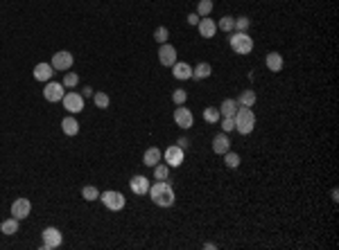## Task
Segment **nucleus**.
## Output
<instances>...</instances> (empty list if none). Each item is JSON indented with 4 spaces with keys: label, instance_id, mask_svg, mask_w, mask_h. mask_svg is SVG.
<instances>
[{
    "label": "nucleus",
    "instance_id": "f257e3e1",
    "mask_svg": "<svg viewBox=\"0 0 339 250\" xmlns=\"http://www.w3.org/2000/svg\"><path fill=\"white\" fill-rule=\"evenodd\" d=\"M149 198L154 201V205H159V208H170V205H174V189L170 183H165V180H156L154 185H149Z\"/></svg>",
    "mask_w": 339,
    "mask_h": 250
},
{
    "label": "nucleus",
    "instance_id": "f03ea898",
    "mask_svg": "<svg viewBox=\"0 0 339 250\" xmlns=\"http://www.w3.org/2000/svg\"><path fill=\"white\" fill-rule=\"evenodd\" d=\"M233 120H235V131L240 135H249L256 128V113L249 106H240Z\"/></svg>",
    "mask_w": 339,
    "mask_h": 250
},
{
    "label": "nucleus",
    "instance_id": "7ed1b4c3",
    "mask_svg": "<svg viewBox=\"0 0 339 250\" xmlns=\"http://www.w3.org/2000/svg\"><path fill=\"white\" fill-rule=\"evenodd\" d=\"M228 43H231V50L235 54H249L253 50V38L249 36L247 32H235Z\"/></svg>",
    "mask_w": 339,
    "mask_h": 250
},
{
    "label": "nucleus",
    "instance_id": "20e7f679",
    "mask_svg": "<svg viewBox=\"0 0 339 250\" xmlns=\"http://www.w3.org/2000/svg\"><path fill=\"white\" fill-rule=\"evenodd\" d=\"M100 198H102V203H104V208L111 210V212H120V210H124V205H127L124 194L122 192H116V189H109V192H104V194H100Z\"/></svg>",
    "mask_w": 339,
    "mask_h": 250
},
{
    "label": "nucleus",
    "instance_id": "39448f33",
    "mask_svg": "<svg viewBox=\"0 0 339 250\" xmlns=\"http://www.w3.org/2000/svg\"><path fill=\"white\" fill-rule=\"evenodd\" d=\"M61 104H63V108L70 113V115H77V113H81L84 110V97H81L80 92H66L63 95V99H61Z\"/></svg>",
    "mask_w": 339,
    "mask_h": 250
},
{
    "label": "nucleus",
    "instance_id": "423d86ee",
    "mask_svg": "<svg viewBox=\"0 0 339 250\" xmlns=\"http://www.w3.org/2000/svg\"><path fill=\"white\" fill-rule=\"evenodd\" d=\"M41 237H43V246H41L43 250H55L63 244V234H61V230H57V228H45V230L41 232Z\"/></svg>",
    "mask_w": 339,
    "mask_h": 250
},
{
    "label": "nucleus",
    "instance_id": "0eeeda50",
    "mask_svg": "<svg viewBox=\"0 0 339 250\" xmlns=\"http://www.w3.org/2000/svg\"><path fill=\"white\" fill-rule=\"evenodd\" d=\"M63 95H66V88H63V84H59V81H45V88H43V97L48 99L50 104H57V102H61Z\"/></svg>",
    "mask_w": 339,
    "mask_h": 250
},
{
    "label": "nucleus",
    "instance_id": "6e6552de",
    "mask_svg": "<svg viewBox=\"0 0 339 250\" xmlns=\"http://www.w3.org/2000/svg\"><path fill=\"white\" fill-rule=\"evenodd\" d=\"M73 63H75V56H73V52H68V50H59V52H55V56H52V68H55V70H61V72L70 70Z\"/></svg>",
    "mask_w": 339,
    "mask_h": 250
},
{
    "label": "nucleus",
    "instance_id": "1a4fd4ad",
    "mask_svg": "<svg viewBox=\"0 0 339 250\" xmlns=\"http://www.w3.org/2000/svg\"><path fill=\"white\" fill-rule=\"evenodd\" d=\"M159 61L163 68H172L177 63V48L170 43H163L159 48Z\"/></svg>",
    "mask_w": 339,
    "mask_h": 250
},
{
    "label": "nucleus",
    "instance_id": "9d476101",
    "mask_svg": "<svg viewBox=\"0 0 339 250\" xmlns=\"http://www.w3.org/2000/svg\"><path fill=\"white\" fill-rule=\"evenodd\" d=\"M163 158H165V165L181 167V162H183V158H185V153H183V149H181L179 144H172V146H167V149H165Z\"/></svg>",
    "mask_w": 339,
    "mask_h": 250
},
{
    "label": "nucleus",
    "instance_id": "9b49d317",
    "mask_svg": "<svg viewBox=\"0 0 339 250\" xmlns=\"http://www.w3.org/2000/svg\"><path fill=\"white\" fill-rule=\"evenodd\" d=\"M174 122H177V126H181V128H190L192 122H195V115H192L185 106H177V108H174Z\"/></svg>",
    "mask_w": 339,
    "mask_h": 250
},
{
    "label": "nucleus",
    "instance_id": "f8f14e48",
    "mask_svg": "<svg viewBox=\"0 0 339 250\" xmlns=\"http://www.w3.org/2000/svg\"><path fill=\"white\" fill-rule=\"evenodd\" d=\"M32 212V203L27 201V198H16V201L12 203V216H16V219H27Z\"/></svg>",
    "mask_w": 339,
    "mask_h": 250
},
{
    "label": "nucleus",
    "instance_id": "ddd939ff",
    "mask_svg": "<svg viewBox=\"0 0 339 250\" xmlns=\"http://www.w3.org/2000/svg\"><path fill=\"white\" fill-rule=\"evenodd\" d=\"M32 74H34L37 81H50L55 77V68H52V63H37Z\"/></svg>",
    "mask_w": 339,
    "mask_h": 250
},
{
    "label": "nucleus",
    "instance_id": "4468645a",
    "mask_svg": "<svg viewBox=\"0 0 339 250\" xmlns=\"http://www.w3.org/2000/svg\"><path fill=\"white\" fill-rule=\"evenodd\" d=\"M129 187H131V192L134 194H138V196H145L149 192V180L145 176H131V180H129Z\"/></svg>",
    "mask_w": 339,
    "mask_h": 250
},
{
    "label": "nucleus",
    "instance_id": "2eb2a0df",
    "mask_svg": "<svg viewBox=\"0 0 339 250\" xmlns=\"http://www.w3.org/2000/svg\"><path fill=\"white\" fill-rule=\"evenodd\" d=\"M197 27H199V34H201L203 38H213L215 36V32H217V23L213 18H199V23H197Z\"/></svg>",
    "mask_w": 339,
    "mask_h": 250
},
{
    "label": "nucleus",
    "instance_id": "dca6fc26",
    "mask_svg": "<svg viewBox=\"0 0 339 250\" xmlns=\"http://www.w3.org/2000/svg\"><path fill=\"white\" fill-rule=\"evenodd\" d=\"M231 149V140H228L226 133H217L215 138H213V151L217 153V156H224V153Z\"/></svg>",
    "mask_w": 339,
    "mask_h": 250
},
{
    "label": "nucleus",
    "instance_id": "f3484780",
    "mask_svg": "<svg viewBox=\"0 0 339 250\" xmlns=\"http://www.w3.org/2000/svg\"><path fill=\"white\" fill-rule=\"evenodd\" d=\"M160 160H163V153H160L159 146H149L147 151L142 153V162H145V167H154V165H159Z\"/></svg>",
    "mask_w": 339,
    "mask_h": 250
},
{
    "label": "nucleus",
    "instance_id": "a211bd4d",
    "mask_svg": "<svg viewBox=\"0 0 339 250\" xmlns=\"http://www.w3.org/2000/svg\"><path fill=\"white\" fill-rule=\"evenodd\" d=\"M172 74L177 77V79H181V81H185V79H192V68L188 66L185 61H177L172 66Z\"/></svg>",
    "mask_w": 339,
    "mask_h": 250
},
{
    "label": "nucleus",
    "instance_id": "6ab92c4d",
    "mask_svg": "<svg viewBox=\"0 0 339 250\" xmlns=\"http://www.w3.org/2000/svg\"><path fill=\"white\" fill-rule=\"evenodd\" d=\"M238 108H240V104H238V99L228 97L222 102V106H219V115L222 117H235V113H238Z\"/></svg>",
    "mask_w": 339,
    "mask_h": 250
},
{
    "label": "nucleus",
    "instance_id": "aec40b11",
    "mask_svg": "<svg viewBox=\"0 0 339 250\" xmlns=\"http://www.w3.org/2000/svg\"><path fill=\"white\" fill-rule=\"evenodd\" d=\"M210 74H213V66H210L208 61H201L197 63V66L192 68V79H208Z\"/></svg>",
    "mask_w": 339,
    "mask_h": 250
},
{
    "label": "nucleus",
    "instance_id": "412c9836",
    "mask_svg": "<svg viewBox=\"0 0 339 250\" xmlns=\"http://www.w3.org/2000/svg\"><path fill=\"white\" fill-rule=\"evenodd\" d=\"M265 66L269 68L271 72H280L283 70V56L278 54V52H269L265 56Z\"/></svg>",
    "mask_w": 339,
    "mask_h": 250
},
{
    "label": "nucleus",
    "instance_id": "4be33fe9",
    "mask_svg": "<svg viewBox=\"0 0 339 250\" xmlns=\"http://www.w3.org/2000/svg\"><path fill=\"white\" fill-rule=\"evenodd\" d=\"M61 131L66 135H77V133H80V122H77L73 115L63 117V120H61Z\"/></svg>",
    "mask_w": 339,
    "mask_h": 250
},
{
    "label": "nucleus",
    "instance_id": "5701e85b",
    "mask_svg": "<svg viewBox=\"0 0 339 250\" xmlns=\"http://www.w3.org/2000/svg\"><path fill=\"white\" fill-rule=\"evenodd\" d=\"M0 230H2V234H16V232H19V219H16V216L5 219L0 223Z\"/></svg>",
    "mask_w": 339,
    "mask_h": 250
},
{
    "label": "nucleus",
    "instance_id": "b1692460",
    "mask_svg": "<svg viewBox=\"0 0 339 250\" xmlns=\"http://www.w3.org/2000/svg\"><path fill=\"white\" fill-rule=\"evenodd\" d=\"M256 92L253 90H242L240 97H238V104L240 106H249V108H253V104H256Z\"/></svg>",
    "mask_w": 339,
    "mask_h": 250
},
{
    "label": "nucleus",
    "instance_id": "393cba45",
    "mask_svg": "<svg viewBox=\"0 0 339 250\" xmlns=\"http://www.w3.org/2000/svg\"><path fill=\"white\" fill-rule=\"evenodd\" d=\"M224 165H226L228 169H238V167H240V156L228 149V151L224 153Z\"/></svg>",
    "mask_w": 339,
    "mask_h": 250
},
{
    "label": "nucleus",
    "instance_id": "a878e982",
    "mask_svg": "<svg viewBox=\"0 0 339 250\" xmlns=\"http://www.w3.org/2000/svg\"><path fill=\"white\" fill-rule=\"evenodd\" d=\"M219 108H215V106H208V108H203V120L208 124H217V120H219Z\"/></svg>",
    "mask_w": 339,
    "mask_h": 250
},
{
    "label": "nucleus",
    "instance_id": "bb28decb",
    "mask_svg": "<svg viewBox=\"0 0 339 250\" xmlns=\"http://www.w3.org/2000/svg\"><path fill=\"white\" fill-rule=\"evenodd\" d=\"M167 176H170V165H163V162L154 165V178L156 180H167Z\"/></svg>",
    "mask_w": 339,
    "mask_h": 250
},
{
    "label": "nucleus",
    "instance_id": "cd10ccee",
    "mask_svg": "<svg viewBox=\"0 0 339 250\" xmlns=\"http://www.w3.org/2000/svg\"><path fill=\"white\" fill-rule=\"evenodd\" d=\"M81 196L86 198V201H98L100 198V189L95 185H86V187L81 189Z\"/></svg>",
    "mask_w": 339,
    "mask_h": 250
},
{
    "label": "nucleus",
    "instance_id": "c85d7f7f",
    "mask_svg": "<svg viewBox=\"0 0 339 250\" xmlns=\"http://www.w3.org/2000/svg\"><path fill=\"white\" fill-rule=\"evenodd\" d=\"M93 102H95V106L98 108H109V95L106 92H93Z\"/></svg>",
    "mask_w": 339,
    "mask_h": 250
},
{
    "label": "nucleus",
    "instance_id": "c756f323",
    "mask_svg": "<svg viewBox=\"0 0 339 250\" xmlns=\"http://www.w3.org/2000/svg\"><path fill=\"white\" fill-rule=\"evenodd\" d=\"M210 12H213V0H199L197 2V14L199 16L203 18V16H208Z\"/></svg>",
    "mask_w": 339,
    "mask_h": 250
},
{
    "label": "nucleus",
    "instance_id": "7c9ffc66",
    "mask_svg": "<svg viewBox=\"0 0 339 250\" xmlns=\"http://www.w3.org/2000/svg\"><path fill=\"white\" fill-rule=\"evenodd\" d=\"M217 27H219L222 32H233V27H235V18H233V16H224V18H219Z\"/></svg>",
    "mask_w": 339,
    "mask_h": 250
},
{
    "label": "nucleus",
    "instance_id": "2f4dec72",
    "mask_svg": "<svg viewBox=\"0 0 339 250\" xmlns=\"http://www.w3.org/2000/svg\"><path fill=\"white\" fill-rule=\"evenodd\" d=\"M63 88H75V86L80 84V74L77 72H66V77H63Z\"/></svg>",
    "mask_w": 339,
    "mask_h": 250
},
{
    "label": "nucleus",
    "instance_id": "473e14b6",
    "mask_svg": "<svg viewBox=\"0 0 339 250\" xmlns=\"http://www.w3.org/2000/svg\"><path fill=\"white\" fill-rule=\"evenodd\" d=\"M154 38H156V43H167V38H170V32H167V27H156V32H154Z\"/></svg>",
    "mask_w": 339,
    "mask_h": 250
},
{
    "label": "nucleus",
    "instance_id": "72a5a7b5",
    "mask_svg": "<svg viewBox=\"0 0 339 250\" xmlns=\"http://www.w3.org/2000/svg\"><path fill=\"white\" fill-rule=\"evenodd\" d=\"M249 25H251V20H249L247 16H238V18H235V27H233V30L247 32V30H249Z\"/></svg>",
    "mask_w": 339,
    "mask_h": 250
},
{
    "label": "nucleus",
    "instance_id": "f704fd0d",
    "mask_svg": "<svg viewBox=\"0 0 339 250\" xmlns=\"http://www.w3.org/2000/svg\"><path fill=\"white\" fill-rule=\"evenodd\" d=\"M172 99H174V104H177V106H183V104H185V99H188V92L179 88V90H174V92H172Z\"/></svg>",
    "mask_w": 339,
    "mask_h": 250
},
{
    "label": "nucleus",
    "instance_id": "c9c22d12",
    "mask_svg": "<svg viewBox=\"0 0 339 250\" xmlns=\"http://www.w3.org/2000/svg\"><path fill=\"white\" fill-rule=\"evenodd\" d=\"M222 131H224V133L235 131V120H233V117H222Z\"/></svg>",
    "mask_w": 339,
    "mask_h": 250
},
{
    "label": "nucleus",
    "instance_id": "e433bc0d",
    "mask_svg": "<svg viewBox=\"0 0 339 250\" xmlns=\"http://www.w3.org/2000/svg\"><path fill=\"white\" fill-rule=\"evenodd\" d=\"M80 95H81V97H84V99H86V97H93V88H91V86H86V88H81V92H80Z\"/></svg>",
    "mask_w": 339,
    "mask_h": 250
},
{
    "label": "nucleus",
    "instance_id": "4c0bfd02",
    "mask_svg": "<svg viewBox=\"0 0 339 250\" xmlns=\"http://www.w3.org/2000/svg\"><path fill=\"white\" fill-rule=\"evenodd\" d=\"M188 23L190 25H197L199 23V14L195 12V14H188Z\"/></svg>",
    "mask_w": 339,
    "mask_h": 250
},
{
    "label": "nucleus",
    "instance_id": "58836bf2",
    "mask_svg": "<svg viewBox=\"0 0 339 250\" xmlns=\"http://www.w3.org/2000/svg\"><path fill=\"white\" fill-rule=\"evenodd\" d=\"M177 144H179V146H181V149H185V146H188V138H181V140H179V142H177Z\"/></svg>",
    "mask_w": 339,
    "mask_h": 250
},
{
    "label": "nucleus",
    "instance_id": "ea45409f",
    "mask_svg": "<svg viewBox=\"0 0 339 250\" xmlns=\"http://www.w3.org/2000/svg\"><path fill=\"white\" fill-rule=\"evenodd\" d=\"M203 248H206V250H215L217 246L215 244H203Z\"/></svg>",
    "mask_w": 339,
    "mask_h": 250
}]
</instances>
